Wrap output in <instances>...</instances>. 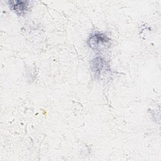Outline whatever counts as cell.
Wrapping results in <instances>:
<instances>
[{
  "mask_svg": "<svg viewBox=\"0 0 161 161\" xmlns=\"http://www.w3.org/2000/svg\"><path fill=\"white\" fill-rule=\"evenodd\" d=\"M87 44L94 51H101L108 48L110 39L104 34L101 33H92L87 40Z\"/></svg>",
  "mask_w": 161,
  "mask_h": 161,
  "instance_id": "6da1fadb",
  "label": "cell"
},
{
  "mask_svg": "<svg viewBox=\"0 0 161 161\" xmlns=\"http://www.w3.org/2000/svg\"><path fill=\"white\" fill-rule=\"evenodd\" d=\"M8 4L10 9L18 16L25 15L30 9L31 2L29 1H9Z\"/></svg>",
  "mask_w": 161,
  "mask_h": 161,
  "instance_id": "7a4b0ae2",
  "label": "cell"
},
{
  "mask_svg": "<svg viewBox=\"0 0 161 161\" xmlns=\"http://www.w3.org/2000/svg\"><path fill=\"white\" fill-rule=\"evenodd\" d=\"M108 65L103 58L98 57L91 60V69L96 77L102 75L108 70Z\"/></svg>",
  "mask_w": 161,
  "mask_h": 161,
  "instance_id": "3957f363",
  "label": "cell"
}]
</instances>
